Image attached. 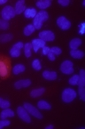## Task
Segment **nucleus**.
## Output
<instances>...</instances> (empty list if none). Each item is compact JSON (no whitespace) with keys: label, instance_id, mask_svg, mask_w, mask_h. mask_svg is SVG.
Returning a JSON list of instances; mask_svg holds the SVG:
<instances>
[{"label":"nucleus","instance_id":"f257e3e1","mask_svg":"<svg viewBox=\"0 0 85 129\" xmlns=\"http://www.w3.org/2000/svg\"><path fill=\"white\" fill-rule=\"evenodd\" d=\"M49 18V14L46 11H40L39 13H36V17L34 18V21H33V26L35 27L36 29H40L43 26V23L45 21H47Z\"/></svg>","mask_w":85,"mask_h":129},{"label":"nucleus","instance_id":"f03ea898","mask_svg":"<svg viewBox=\"0 0 85 129\" xmlns=\"http://www.w3.org/2000/svg\"><path fill=\"white\" fill-rule=\"evenodd\" d=\"M77 96V93L72 88H66L62 92V101L66 103H69L73 102Z\"/></svg>","mask_w":85,"mask_h":129},{"label":"nucleus","instance_id":"7ed1b4c3","mask_svg":"<svg viewBox=\"0 0 85 129\" xmlns=\"http://www.w3.org/2000/svg\"><path fill=\"white\" fill-rule=\"evenodd\" d=\"M15 11H14V8L11 6H7L6 7H4L1 11V16H2V19L5 21H9V20L13 19L15 16Z\"/></svg>","mask_w":85,"mask_h":129},{"label":"nucleus","instance_id":"20e7f679","mask_svg":"<svg viewBox=\"0 0 85 129\" xmlns=\"http://www.w3.org/2000/svg\"><path fill=\"white\" fill-rule=\"evenodd\" d=\"M23 107L26 109L27 111H28V113L30 114V115H32V116H34L35 118H39V119H41V118H43V115H42L41 112L38 110V109L36 108V107H34L32 104H30V103H25L24 105H23Z\"/></svg>","mask_w":85,"mask_h":129},{"label":"nucleus","instance_id":"39448f33","mask_svg":"<svg viewBox=\"0 0 85 129\" xmlns=\"http://www.w3.org/2000/svg\"><path fill=\"white\" fill-rule=\"evenodd\" d=\"M17 115L21 120H23L26 123H30L31 118H30V114L27 111V110L24 107H18L17 108Z\"/></svg>","mask_w":85,"mask_h":129},{"label":"nucleus","instance_id":"423d86ee","mask_svg":"<svg viewBox=\"0 0 85 129\" xmlns=\"http://www.w3.org/2000/svg\"><path fill=\"white\" fill-rule=\"evenodd\" d=\"M60 70L61 72L64 74L69 75L74 73V64L71 61H65L61 63L60 65Z\"/></svg>","mask_w":85,"mask_h":129},{"label":"nucleus","instance_id":"0eeeda50","mask_svg":"<svg viewBox=\"0 0 85 129\" xmlns=\"http://www.w3.org/2000/svg\"><path fill=\"white\" fill-rule=\"evenodd\" d=\"M57 25L59 26V28H60L62 30H67L71 28V22L70 21H68L66 17L64 16H60V17L58 18L57 20Z\"/></svg>","mask_w":85,"mask_h":129},{"label":"nucleus","instance_id":"6e6552de","mask_svg":"<svg viewBox=\"0 0 85 129\" xmlns=\"http://www.w3.org/2000/svg\"><path fill=\"white\" fill-rule=\"evenodd\" d=\"M39 38L42 39L43 41L46 42V41H53L55 39V35L52 31L51 30H44V31H41L39 33Z\"/></svg>","mask_w":85,"mask_h":129},{"label":"nucleus","instance_id":"1a4fd4ad","mask_svg":"<svg viewBox=\"0 0 85 129\" xmlns=\"http://www.w3.org/2000/svg\"><path fill=\"white\" fill-rule=\"evenodd\" d=\"M9 75V67L6 61L0 60V77L6 78Z\"/></svg>","mask_w":85,"mask_h":129},{"label":"nucleus","instance_id":"9d476101","mask_svg":"<svg viewBox=\"0 0 85 129\" xmlns=\"http://www.w3.org/2000/svg\"><path fill=\"white\" fill-rule=\"evenodd\" d=\"M31 44H32V48L34 49V51L36 52V53L39 50V48H43L45 46V42L43 41V40L40 39V38L33 39L32 42H31Z\"/></svg>","mask_w":85,"mask_h":129},{"label":"nucleus","instance_id":"9b49d317","mask_svg":"<svg viewBox=\"0 0 85 129\" xmlns=\"http://www.w3.org/2000/svg\"><path fill=\"white\" fill-rule=\"evenodd\" d=\"M43 78H45L46 80L52 81V80L57 79L58 74H57L56 71H53V70H44L43 72Z\"/></svg>","mask_w":85,"mask_h":129},{"label":"nucleus","instance_id":"f8f14e48","mask_svg":"<svg viewBox=\"0 0 85 129\" xmlns=\"http://www.w3.org/2000/svg\"><path fill=\"white\" fill-rule=\"evenodd\" d=\"M31 85V80L30 79H22L19 80V81L14 83V87L16 89H21V88H26L28 87Z\"/></svg>","mask_w":85,"mask_h":129},{"label":"nucleus","instance_id":"ddd939ff","mask_svg":"<svg viewBox=\"0 0 85 129\" xmlns=\"http://www.w3.org/2000/svg\"><path fill=\"white\" fill-rule=\"evenodd\" d=\"M25 10H26V6H25L24 0H19V1H17L15 4V7H14L15 14H21Z\"/></svg>","mask_w":85,"mask_h":129},{"label":"nucleus","instance_id":"4468645a","mask_svg":"<svg viewBox=\"0 0 85 129\" xmlns=\"http://www.w3.org/2000/svg\"><path fill=\"white\" fill-rule=\"evenodd\" d=\"M13 116H14V111L9 108L4 109L0 113V118L1 119H6L7 118H13Z\"/></svg>","mask_w":85,"mask_h":129},{"label":"nucleus","instance_id":"2eb2a0df","mask_svg":"<svg viewBox=\"0 0 85 129\" xmlns=\"http://www.w3.org/2000/svg\"><path fill=\"white\" fill-rule=\"evenodd\" d=\"M51 5V0H39L36 3V6H37L38 8H40L41 10L44 11V9L50 7Z\"/></svg>","mask_w":85,"mask_h":129},{"label":"nucleus","instance_id":"dca6fc26","mask_svg":"<svg viewBox=\"0 0 85 129\" xmlns=\"http://www.w3.org/2000/svg\"><path fill=\"white\" fill-rule=\"evenodd\" d=\"M70 55L74 59H81L84 56V53L79 49H73L70 51Z\"/></svg>","mask_w":85,"mask_h":129},{"label":"nucleus","instance_id":"f3484780","mask_svg":"<svg viewBox=\"0 0 85 129\" xmlns=\"http://www.w3.org/2000/svg\"><path fill=\"white\" fill-rule=\"evenodd\" d=\"M44 92H45V88H36V89H34L30 92V96L33 97V98H36V97H39L44 94Z\"/></svg>","mask_w":85,"mask_h":129},{"label":"nucleus","instance_id":"a211bd4d","mask_svg":"<svg viewBox=\"0 0 85 129\" xmlns=\"http://www.w3.org/2000/svg\"><path fill=\"white\" fill-rule=\"evenodd\" d=\"M36 10L35 8H26V10L24 11V15L26 18H35L36 15Z\"/></svg>","mask_w":85,"mask_h":129},{"label":"nucleus","instance_id":"6ab92c4d","mask_svg":"<svg viewBox=\"0 0 85 129\" xmlns=\"http://www.w3.org/2000/svg\"><path fill=\"white\" fill-rule=\"evenodd\" d=\"M81 45V40L80 38H74L70 41L69 43V46L71 48V50L73 49H78L80 46Z\"/></svg>","mask_w":85,"mask_h":129},{"label":"nucleus","instance_id":"aec40b11","mask_svg":"<svg viewBox=\"0 0 85 129\" xmlns=\"http://www.w3.org/2000/svg\"><path fill=\"white\" fill-rule=\"evenodd\" d=\"M37 108L40 110H51V106L49 103H47L46 101L44 100H40L37 103Z\"/></svg>","mask_w":85,"mask_h":129},{"label":"nucleus","instance_id":"412c9836","mask_svg":"<svg viewBox=\"0 0 85 129\" xmlns=\"http://www.w3.org/2000/svg\"><path fill=\"white\" fill-rule=\"evenodd\" d=\"M25 70H26V67H25L23 64H17L13 67V73L14 75H18V74H20V73L24 72Z\"/></svg>","mask_w":85,"mask_h":129},{"label":"nucleus","instance_id":"4be33fe9","mask_svg":"<svg viewBox=\"0 0 85 129\" xmlns=\"http://www.w3.org/2000/svg\"><path fill=\"white\" fill-rule=\"evenodd\" d=\"M77 85H79V87H84L85 86V71H84V70H80L79 81H78Z\"/></svg>","mask_w":85,"mask_h":129},{"label":"nucleus","instance_id":"5701e85b","mask_svg":"<svg viewBox=\"0 0 85 129\" xmlns=\"http://www.w3.org/2000/svg\"><path fill=\"white\" fill-rule=\"evenodd\" d=\"M35 30H36V28H35V27L33 26V24H28L24 28V29H23V33H24L25 36L28 37V36H30V35L32 34Z\"/></svg>","mask_w":85,"mask_h":129},{"label":"nucleus","instance_id":"b1692460","mask_svg":"<svg viewBox=\"0 0 85 129\" xmlns=\"http://www.w3.org/2000/svg\"><path fill=\"white\" fill-rule=\"evenodd\" d=\"M24 48V53H25V56L27 58H29L31 56V50H32V44L31 43H27V44L24 45L23 46Z\"/></svg>","mask_w":85,"mask_h":129},{"label":"nucleus","instance_id":"393cba45","mask_svg":"<svg viewBox=\"0 0 85 129\" xmlns=\"http://www.w3.org/2000/svg\"><path fill=\"white\" fill-rule=\"evenodd\" d=\"M13 39V35L12 34H3L0 35V42L1 43H6Z\"/></svg>","mask_w":85,"mask_h":129},{"label":"nucleus","instance_id":"a878e982","mask_svg":"<svg viewBox=\"0 0 85 129\" xmlns=\"http://www.w3.org/2000/svg\"><path fill=\"white\" fill-rule=\"evenodd\" d=\"M10 55H11L12 57H14V58L19 57L20 55H21V50L17 49V48L13 46V47L11 48V50H10Z\"/></svg>","mask_w":85,"mask_h":129},{"label":"nucleus","instance_id":"bb28decb","mask_svg":"<svg viewBox=\"0 0 85 129\" xmlns=\"http://www.w3.org/2000/svg\"><path fill=\"white\" fill-rule=\"evenodd\" d=\"M10 105H11V103H10L9 101H7V100H5V99L3 98H0V108L1 109H7L10 107Z\"/></svg>","mask_w":85,"mask_h":129},{"label":"nucleus","instance_id":"cd10ccee","mask_svg":"<svg viewBox=\"0 0 85 129\" xmlns=\"http://www.w3.org/2000/svg\"><path fill=\"white\" fill-rule=\"evenodd\" d=\"M79 81V75H74L73 77H71V78H69L68 83L72 85H76Z\"/></svg>","mask_w":85,"mask_h":129},{"label":"nucleus","instance_id":"c85d7f7f","mask_svg":"<svg viewBox=\"0 0 85 129\" xmlns=\"http://www.w3.org/2000/svg\"><path fill=\"white\" fill-rule=\"evenodd\" d=\"M32 67L34 70H40L42 69V65L41 62H40L39 60H34L32 62Z\"/></svg>","mask_w":85,"mask_h":129},{"label":"nucleus","instance_id":"c756f323","mask_svg":"<svg viewBox=\"0 0 85 129\" xmlns=\"http://www.w3.org/2000/svg\"><path fill=\"white\" fill-rule=\"evenodd\" d=\"M9 22L7 21H5L3 19H0V28L1 29H7L9 28Z\"/></svg>","mask_w":85,"mask_h":129},{"label":"nucleus","instance_id":"7c9ffc66","mask_svg":"<svg viewBox=\"0 0 85 129\" xmlns=\"http://www.w3.org/2000/svg\"><path fill=\"white\" fill-rule=\"evenodd\" d=\"M50 52L52 53L53 54H55V55H59V54H61V53H62V50H61L59 47L53 46V47H51V49H50Z\"/></svg>","mask_w":85,"mask_h":129},{"label":"nucleus","instance_id":"2f4dec72","mask_svg":"<svg viewBox=\"0 0 85 129\" xmlns=\"http://www.w3.org/2000/svg\"><path fill=\"white\" fill-rule=\"evenodd\" d=\"M78 93H79L80 99H81V101H85V88L84 87H79Z\"/></svg>","mask_w":85,"mask_h":129},{"label":"nucleus","instance_id":"473e14b6","mask_svg":"<svg viewBox=\"0 0 85 129\" xmlns=\"http://www.w3.org/2000/svg\"><path fill=\"white\" fill-rule=\"evenodd\" d=\"M10 124H11V121L7 120L6 118V119H1L0 120V129H2L5 126H8V125H10Z\"/></svg>","mask_w":85,"mask_h":129},{"label":"nucleus","instance_id":"72a5a7b5","mask_svg":"<svg viewBox=\"0 0 85 129\" xmlns=\"http://www.w3.org/2000/svg\"><path fill=\"white\" fill-rule=\"evenodd\" d=\"M58 3H59L60 6H66L70 4V1L69 0H58Z\"/></svg>","mask_w":85,"mask_h":129},{"label":"nucleus","instance_id":"f704fd0d","mask_svg":"<svg viewBox=\"0 0 85 129\" xmlns=\"http://www.w3.org/2000/svg\"><path fill=\"white\" fill-rule=\"evenodd\" d=\"M50 49L51 48L48 47V46H44V47H43V50H42V53L44 55H47L50 53Z\"/></svg>","mask_w":85,"mask_h":129},{"label":"nucleus","instance_id":"c9c22d12","mask_svg":"<svg viewBox=\"0 0 85 129\" xmlns=\"http://www.w3.org/2000/svg\"><path fill=\"white\" fill-rule=\"evenodd\" d=\"M24 46V45H23V43L22 42H17L16 44H14V46H13V47H15V48H17V49H20L21 50V48Z\"/></svg>","mask_w":85,"mask_h":129},{"label":"nucleus","instance_id":"e433bc0d","mask_svg":"<svg viewBox=\"0 0 85 129\" xmlns=\"http://www.w3.org/2000/svg\"><path fill=\"white\" fill-rule=\"evenodd\" d=\"M47 56H48V59H49L50 61H55V59H56V58H55V54H53V53H51V52L48 53Z\"/></svg>","mask_w":85,"mask_h":129},{"label":"nucleus","instance_id":"4c0bfd02","mask_svg":"<svg viewBox=\"0 0 85 129\" xmlns=\"http://www.w3.org/2000/svg\"><path fill=\"white\" fill-rule=\"evenodd\" d=\"M84 26H85L84 23H81V25H79V27H80V28H81V29H80V30H79V33H80V34L82 35L83 33H84Z\"/></svg>","mask_w":85,"mask_h":129},{"label":"nucleus","instance_id":"58836bf2","mask_svg":"<svg viewBox=\"0 0 85 129\" xmlns=\"http://www.w3.org/2000/svg\"><path fill=\"white\" fill-rule=\"evenodd\" d=\"M53 128H54V125H49L45 127V129H53Z\"/></svg>","mask_w":85,"mask_h":129},{"label":"nucleus","instance_id":"ea45409f","mask_svg":"<svg viewBox=\"0 0 85 129\" xmlns=\"http://www.w3.org/2000/svg\"><path fill=\"white\" fill-rule=\"evenodd\" d=\"M7 2V0H0V5H4Z\"/></svg>","mask_w":85,"mask_h":129}]
</instances>
